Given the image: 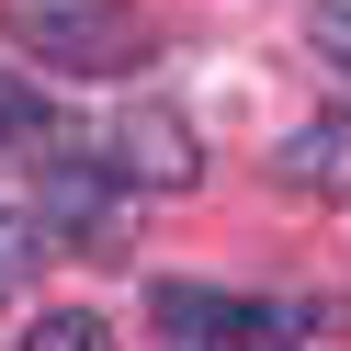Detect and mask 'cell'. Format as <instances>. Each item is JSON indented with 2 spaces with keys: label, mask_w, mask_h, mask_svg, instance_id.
Instances as JSON below:
<instances>
[{
  "label": "cell",
  "mask_w": 351,
  "mask_h": 351,
  "mask_svg": "<svg viewBox=\"0 0 351 351\" xmlns=\"http://www.w3.org/2000/svg\"><path fill=\"white\" fill-rule=\"evenodd\" d=\"M272 182H283V193H317V204H340V193H351V114H306L295 136L272 147Z\"/></svg>",
  "instance_id": "4"
},
{
  "label": "cell",
  "mask_w": 351,
  "mask_h": 351,
  "mask_svg": "<svg viewBox=\"0 0 351 351\" xmlns=\"http://www.w3.org/2000/svg\"><path fill=\"white\" fill-rule=\"evenodd\" d=\"M147 317H159V340H317V306H261V295H215V283H159L147 295Z\"/></svg>",
  "instance_id": "2"
},
{
  "label": "cell",
  "mask_w": 351,
  "mask_h": 351,
  "mask_svg": "<svg viewBox=\"0 0 351 351\" xmlns=\"http://www.w3.org/2000/svg\"><path fill=\"white\" fill-rule=\"evenodd\" d=\"M102 182H125V193H193L204 182V147H193V125L170 114V102H136V114L102 125Z\"/></svg>",
  "instance_id": "3"
},
{
  "label": "cell",
  "mask_w": 351,
  "mask_h": 351,
  "mask_svg": "<svg viewBox=\"0 0 351 351\" xmlns=\"http://www.w3.org/2000/svg\"><path fill=\"white\" fill-rule=\"evenodd\" d=\"M317 46H328V57L351 69V0H317Z\"/></svg>",
  "instance_id": "7"
},
{
  "label": "cell",
  "mask_w": 351,
  "mask_h": 351,
  "mask_svg": "<svg viewBox=\"0 0 351 351\" xmlns=\"http://www.w3.org/2000/svg\"><path fill=\"white\" fill-rule=\"evenodd\" d=\"M0 34L46 69H80V80H114L147 57V23L136 0H0Z\"/></svg>",
  "instance_id": "1"
},
{
  "label": "cell",
  "mask_w": 351,
  "mask_h": 351,
  "mask_svg": "<svg viewBox=\"0 0 351 351\" xmlns=\"http://www.w3.org/2000/svg\"><path fill=\"white\" fill-rule=\"evenodd\" d=\"M34 250H57V238L34 227V215H0V306L23 295V272H34Z\"/></svg>",
  "instance_id": "5"
},
{
  "label": "cell",
  "mask_w": 351,
  "mask_h": 351,
  "mask_svg": "<svg viewBox=\"0 0 351 351\" xmlns=\"http://www.w3.org/2000/svg\"><path fill=\"white\" fill-rule=\"evenodd\" d=\"M114 340V328L91 317V306H46V317H34V351H102Z\"/></svg>",
  "instance_id": "6"
}]
</instances>
